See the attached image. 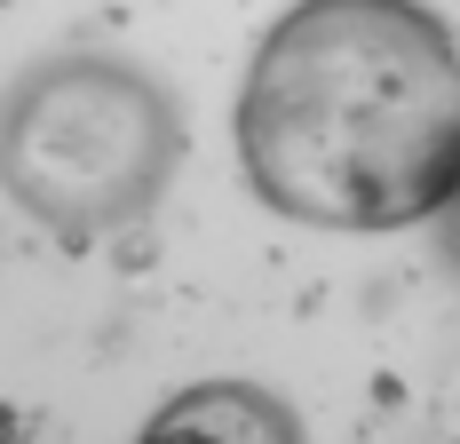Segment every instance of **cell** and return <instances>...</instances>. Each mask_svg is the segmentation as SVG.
Returning <instances> with one entry per match:
<instances>
[{
  "label": "cell",
  "instance_id": "obj_1",
  "mask_svg": "<svg viewBox=\"0 0 460 444\" xmlns=\"http://www.w3.org/2000/svg\"><path fill=\"white\" fill-rule=\"evenodd\" d=\"M238 167L302 230H413L460 199V40L420 0H294L238 88Z\"/></svg>",
  "mask_w": 460,
  "mask_h": 444
},
{
  "label": "cell",
  "instance_id": "obj_2",
  "mask_svg": "<svg viewBox=\"0 0 460 444\" xmlns=\"http://www.w3.org/2000/svg\"><path fill=\"white\" fill-rule=\"evenodd\" d=\"M175 159L183 120L167 88L119 56H48L0 103V191L64 246L143 222Z\"/></svg>",
  "mask_w": 460,
  "mask_h": 444
},
{
  "label": "cell",
  "instance_id": "obj_3",
  "mask_svg": "<svg viewBox=\"0 0 460 444\" xmlns=\"http://www.w3.org/2000/svg\"><path fill=\"white\" fill-rule=\"evenodd\" d=\"M143 437H238V444H262V437H302V421L270 397V389H254V381H199L183 397L167 404V413H151V429Z\"/></svg>",
  "mask_w": 460,
  "mask_h": 444
}]
</instances>
